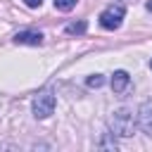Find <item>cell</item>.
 <instances>
[{"label":"cell","mask_w":152,"mask_h":152,"mask_svg":"<svg viewBox=\"0 0 152 152\" xmlns=\"http://www.w3.org/2000/svg\"><path fill=\"white\" fill-rule=\"evenodd\" d=\"M55 95L52 90H40L36 97H33V116L36 119H48L52 112H55Z\"/></svg>","instance_id":"7a4b0ae2"},{"label":"cell","mask_w":152,"mask_h":152,"mask_svg":"<svg viewBox=\"0 0 152 152\" xmlns=\"http://www.w3.org/2000/svg\"><path fill=\"white\" fill-rule=\"evenodd\" d=\"M124 14H126L124 5H109V7L102 10V14H100V24H102V28H107V31L119 28L121 21H124Z\"/></svg>","instance_id":"3957f363"},{"label":"cell","mask_w":152,"mask_h":152,"mask_svg":"<svg viewBox=\"0 0 152 152\" xmlns=\"http://www.w3.org/2000/svg\"><path fill=\"white\" fill-rule=\"evenodd\" d=\"M150 69H152V62H150Z\"/></svg>","instance_id":"7c38bea8"},{"label":"cell","mask_w":152,"mask_h":152,"mask_svg":"<svg viewBox=\"0 0 152 152\" xmlns=\"http://www.w3.org/2000/svg\"><path fill=\"white\" fill-rule=\"evenodd\" d=\"M76 2H78V0H55V7L62 10V12H69V10L76 7Z\"/></svg>","instance_id":"ba28073f"},{"label":"cell","mask_w":152,"mask_h":152,"mask_svg":"<svg viewBox=\"0 0 152 152\" xmlns=\"http://www.w3.org/2000/svg\"><path fill=\"white\" fill-rule=\"evenodd\" d=\"M109 124H112V133H116L121 138H128L133 133V126L138 121L133 119V112L131 109H119V112H114V116H112Z\"/></svg>","instance_id":"6da1fadb"},{"label":"cell","mask_w":152,"mask_h":152,"mask_svg":"<svg viewBox=\"0 0 152 152\" xmlns=\"http://www.w3.org/2000/svg\"><path fill=\"white\" fill-rule=\"evenodd\" d=\"M24 5H26V7H31V10H36V7H40V5H43V0H24Z\"/></svg>","instance_id":"30bf717a"},{"label":"cell","mask_w":152,"mask_h":152,"mask_svg":"<svg viewBox=\"0 0 152 152\" xmlns=\"http://www.w3.org/2000/svg\"><path fill=\"white\" fill-rule=\"evenodd\" d=\"M135 121H138V126H140L142 133L152 135V102H142L140 104V109L135 114Z\"/></svg>","instance_id":"277c9868"},{"label":"cell","mask_w":152,"mask_h":152,"mask_svg":"<svg viewBox=\"0 0 152 152\" xmlns=\"http://www.w3.org/2000/svg\"><path fill=\"white\" fill-rule=\"evenodd\" d=\"M86 28H88L86 21H71V24L64 26V31H66L69 36H81V33H86Z\"/></svg>","instance_id":"52a82bcc"},{"label":"cell","mask_w":152,"mask_h":152,"mask_svg":"<svg viewBox=\"0 0 152 152\" xmlns=\"http://www.w3.org/2000/svg\"><path fill=\"white\" fill-rule=\"evenodd\" d=\"M128 81H131V76H128V71H114V76H112V90L114 93H124L126 90V86H128Z\"/></svg>","instance_id":"8992f818"},{"label":"cell","mask_w":152,"mask_h":152,"mask_svg":"<svg viewBox=\"0 0 152 152\" xmlns=\"http://www.w3.org/2000/svg\"><path fill=\"white\" fill-rule=\"evenodd\" d=\"M14 43L17 45H40L43 33L40 31H19V33H14Z\"/></svg>","instance_id":"5b68a950"},{"label":"cell","mask_w":152,"mask_h":152,"mask_svg":"<svg viewBox=\"0 0 152 152\" xmlns=\"http://www.w3.org/2000/svg\"><path fill=\"white\" fill-rule=\"evenodd\" d=\"M86 83H88V86H90V88H100V86H102V83H104V78H102V76H100V74H93V76H90V78H88V81H86Z\"/></svg>","instance_id":"9c48e42d"},{"label":"cell","mask_w":152,"mask_h":152,"mask_svg":"<svg viewBox=\"0 0 152 152\" xmlns=\"http://www.w3.org/2000/svg\"><path fill=\"white\" fill-rule=\"evenodd\" d=\"M145 7H147V10L152 12V0H147V5H145Z\"/></svg>","instance_id":"8fae6325"}]
</instances>
